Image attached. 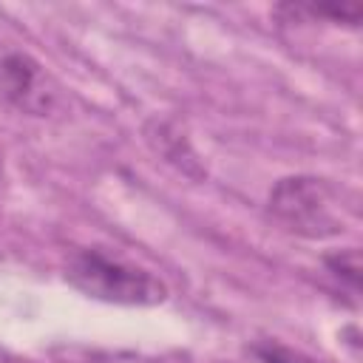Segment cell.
<instances>
[{"mask_svg": "<svg viewBox=\"0 0 363 363\" xmlns=\"http://www.w3.org/2000/svg\"><path fill=\"white\" fill-rule=\"evenodd\" d=\"M65 281L94 301L119 306H156L167 298L162 278L99 247L71 252L65 261Z\"/></svg>", "mask_w": 363, "mask_h": 363, "instance_id": "6da1fadb", "label": "cell"}, {"mask_svg": "<svg viewBox=\"0 0 363 363\" xmlns=\"http://www.w3.org/2000/svg\"><path fill=\"white\" fill-rule=\"evenodd\" d=\"M269 213L303 238H329L343 233L335 207V190L315 176H286L269 190Z\"/></svg>", "mask_w": 363, "mask_h": 363, "instance_id": "7a4b0ae2", "label": "cell"}, {"mask_svg": "<svg viewBox=\"0 0 363 363\" xmlns=\"http://www.w3.org/2000/svg\"><path fill=\"white\" fill-rule=\"evenodd\" d=\"M0 96L28 116H51L60 105L54 77L20 48H0Z\"/></svg>", "mask_w": 363, "mask_h": 363, "instance_id": "3957f363", "label": "cell"}, {"mask_svg": "<svg viewBox=\"0 0 363 363\" xmlns=\"http://www.w3.org/2000/svg\"><path fill=\"white\" fill-rule=\"evenodd\" d=\"M278 11H292V14H309L312 20L323 17L329 23H340V26H360V14L363 6L360 3H301V6H281Z\"/></svg>", "mask_w": 363, "mask_h": 363, "instance_id": "277c9868", "label": "cell"}, {"mask_svg": "<svg viewBox=\"0 0 363 363\" xmlns=\"http://www.w3.org/2000/svg\"><path fill=\"white\" fill-rule=\"evenodd\" d=\"M326 272L349 292V295H357L360 292V255L354 247L349 250H340L335 255H326Z\"/></svg>", "mask_w": 363, "mask_h": 363, "instance_id": "5b68a950", "label": "cell"}, {"mask_svg": "<svg viewBox=\"0 0 363 363\" xmlns=\"http://www.w3.org/2000/svg\"><path fill=\"white\" fill-rule=\"evenodd\" d=\"M252 352H255V357H258L261 363H318V360H312L309 354H303V352H298V349H289V346H284V343H275V340L258 343Z\"/></svg>", "mask_w": 363, "mask_h": 363, "instance_id": "8992f818", "label": "cell"}, {"mask_svg": "<svg viewBox=\"0 0 363 363\" xmlns=\"http://www.w3.org/2000/svg\"><path fill=\"white\" fill-rule=\"evenodd\" d=\"M0 182H3V159H0Z\"/></svg>", "mask_w": 363, "mask_h": 363, "instance_id": "52a82bcc", "label": "cell"}]
</instances>
